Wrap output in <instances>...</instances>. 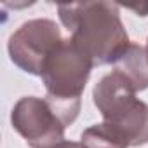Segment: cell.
<instances>
[{
	"label": "cell",
	"mask_w": 148,
	"mask_h": 148,
	"mask_svg": "<svg viewBox=\"0 0 148 148\" xmlns=\"http://www.w3.org/2000/svg\"><path fill=\"white\" fill-rule=\"evenodd\" d=\"M58 14L70 32V40L94 63V66L115 63L131 44L117 4H59Z\"/></svg>",
	"instance_id": "cell-1"
},
{
	"label": "cell",
	"mask_w": 148,
	"mask_h": 148,
	"mask_svg": "<svg viewBox=\"0 0 148 148\" xmlns=\"http://www.w3.org/2000/svg\"><path fill=\"white\" fill-rule=\"evenodd\" d=\"M94 63L64 38L44 61L40 77L47 89V101L64 125L73 124L80 112V98Z\"/></svg>",
	"instance_id": "cell-2"
},
{
	"label": "cell",
	"mask_w": 148,
	"mask_h": 148,
	"mask_svg": "<svg viewBox=\"0 0 148 148\" xmlns=\"http://www.w3.org/2000/svg\"><path fill=\"white\" fill-rule=\"evenodd\" d=\"M92 101L103 122L117 131L129 146L148 143V105L136 98L132 86L115 70L101 77L92 89Z\"/></svg>",
	"instance_id": "cell-3"
},
{
	"label": "cell",
	"mask_w": 148,
	"mask_h": 148,
	"mask_svg": "<svg viewBox=\"0 0 148 148\" xmlns=\"http://www.w3.org/2000/svg\"><path fill=\"white\" fill-rule=\"evenodd\" d=\"M63 40L59 26L52 19H32L11 35L7 49L18 68L40 77L44 61Z\"/></svg>",
	"instance_id": "cell-4"
},
{
	"label": "cell",
	"mask_w": 148,
	"mask_h": 148,
	"mask_svg": "<svg viewBox=\"0 0 148 148\" xmlns=\"http://www.w3.org/2000/svg\"><path fill=\"white\" fill-rule=\"evenodd\" d=\"M11 122L32 148H52L64 141L66 125L47 99L35 96L21 98L12 108Z\"/></svg>",
	"instance_id": "cell-5"
},
{
	"label": "cell",
	"mask_w": 148,
	"mask_h": 148,
	"mask_svg": "<svg viewBox=\"0 0 148 148\" xmlns=\"http://www.w3.org/2000/svg\"><path fill=\"white\" fill-rule=\"evenodd\" d=\"M113 66L115 71L120 73L136 92L148 87V56L146 49H143L139 44L131 42L127 49L117 58Z\"/></svg>",
	"instance_id": "cell-6"
},
{
	"label": "cell",
	"mask_w": 148,
	"mask_h": 148,
	"mask_svg": "<svg viewBox=\"0 0 148 148\" xmlns=\"http://www.w3.org/2000/svg\"><path fill=\"white\" fill-rule=\"evenodd\" d=\"M80 139L84 148H131L127 141L105 122L87 127Z\"/></svg>",
	"instance_id": "cell-7"
},
{
	"label": "cell",
	"mask_w": 148,
	"mask_h": 148,
	"mask_svg": "<svg viewBox=\"0 0 148 148\" xmlns=\"http://www.w3.org/2000/svg\"><path fill=\"white\" fill-rule=\"evenodd\" d=\"M52 148H84L82 143H73V141H61L58 145H54Z\"/></svg>",
	"instance_id": "cell-8"
},
{
	"label": "cell",
	"mask_w": 148,
	"mask_h": 148,
	"mask_svg": "<svg viewBox=\"0 0 148 148\" xmlns=\"http://www.w3.org/2000/svg\"><path fill=\"white\" fill-rule=\"evenodd\" d=\"M146 56H148V42H146Z\"/></svg>",
	"instance_id": "cell-9"
}]
</instances>
